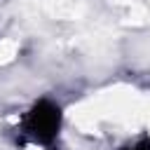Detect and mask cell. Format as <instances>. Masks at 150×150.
Here are the masks:
<instances>
[{"instance_id":"2","label":"cell","mask_w":150,"mask_h":150,"mask_svg":"<svg viewBox=\"0 0 150 150\" xmlns=\"http://www.w3.org/2000/svg\"><path fill=\"white\" fill-rule=\"evenodd\" d=\"M129 150H150V141H145V138H143V141H138L136 145H131Z\"/></svg>"},{"instance_id":"1","label":"cell","mask_w":150,"mask_h":150,"mask_svg":"<svg viewBox=\"0 0 150 150\" xmlns=\"http://www.w3.org/2000/svg\"><path fill=\"white\" fill-rule=\"evenodd\" d=\"M59 127H61V110H59V105L52 103V101H40L23 117L21 134L26 136V141L47 148V145H52L56 141Z\"/></svg>"}]
</instances>
